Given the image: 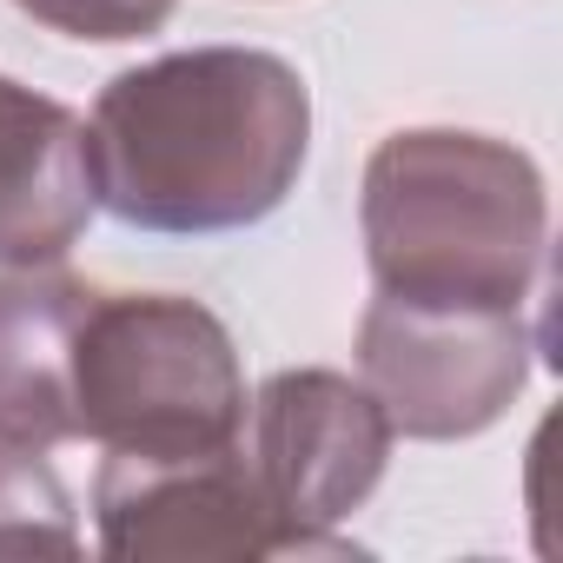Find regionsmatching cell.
Here are the masks:
<instances>
[{"mask_svg": "<svg viewBox=\"0 0 563 563\" xmlns=\"http://www.w3.org/2000/svg\"><path fill=\"white\" fill-rule=\"evenodd\" d=\"M312 146V93L265 47L159 54L107 80L87 120L93 206L140 232H239L286 206Z\"/></svg>", "mask_w": 563, "mask_h": 563, "instance_id": "cell-1", "label": "cell"}, {"mask_svg": "<svg viewBox=\"0 0 563 563\" xmlns=\"http://www.w3.org/2000/svg\"><path fill=\"white\" fill-rule=\"evenodd\" d=\"M358 232L372 286L391 299L523 312L543 278L550 192L510 140L411 126L372 153Z\"/></svg>", "mask_w": 563, "mask_h": 563, "instance_id": "cell-2", "label": "cell"}, {"mask_svg": "<svg viewBox=\"0 0 563 563\" xmlns=\"http://www.w3.org/2000/svg\"><path fill=\"white\" fill-rule=\"evenodd\" d=\"M74 444L100 451H206L245 424L232 332L179 292H100L74 332Z\"/></svg>", "mask_w": 563, "mask_h": 563, "instance_id": "cell-3", "label": "cell"}, {"mask_svg": "<svg viewBox=\"0 0 563 563\" xmlns=\"http://www.w3.org/2000/svg\"><path fill=\"white\" fill-rule=\"evenodd\" d=\"M530 332L510 306H424L378 292L358 319V372L405 438H477L530 378Z\"/></svg>", "mask_w": 563, "mask_h": 563, "instance_id": "cell-4", "label": "cell"}, {"mask_svg": "<svg viewBox=\"0 0 563 563\" xmlns=\"http://www.w3.org/2000/svg\"><path fill=\"white\" fill-rule=\"evenodd\" d=\"M245 464L306 556H339L345 543L332 523H345L385 477L391 457V418L385 405L352 385L345 372H278L245 405Z\"/></svg>", "mask_w": 563, "mask_h": 563, "instance_id": "cell-5", "label": "cell"}, {"mask_svg": "<svg viewBox=\"0 0 563 563\" xmlns=\"http://www.w3.org/2000/svg\"><path fill=\"white\" fill-rule=\"evenodd\" d=\"M93 523L107 556H306L265 504L239 438L206 451H107Z\"/></svg>", "mask_w": 563, "mask_h": 563, "instance_id": "cell-6", "label": "cell"}, {"mask_svg": "<svg viewBox=\"0 0 563 563\" xmlns=\"http://www.w3.org/2000/svg\"><path fill=\"white\" fill-rule=\"evenodd\" d=\"M87 219V120L0 74V265L67 258Z\"/></svg>", "mask_w": 563, "mask_h": 563, "instance_id": "cell-7", "label": "cell"}, {"mask_svg": "<svg viewBox=\"0 0 563 563\" xmlns=\"http://www.w3.org/2000/svg\"><path fill=\"white\" fill-rule=\"evenodd\" d=\"M93 286L54 265H8L0 278V431L27 444H74V332Z\"/></svg>", "mask_w": 563, "mask_h": 563, "instance_id": "cell-8", "label": "cell"}, {"mask_svg": "<svg viewBox=\"0 0 563 563\" xmlns=\"http://www.w3.org/2000/svg\"><path fill=\"white\" fill-rule=\"evenodd\" d=\"M0 550H80V523H74V497L60 484V471L47 464V444L8 438L0 431Z\"/></svg>", "mask_w": 563, "mask_h": 563, "instance_id": "cell-9", "label": "cell"}, {"mask_svg": "<svg viewBox=\"0 0 563 563\" xmlns=\"http://www.w3.org/2000/svg\"><path fill=\"white\" fill-rule=\"evenodd\" d=\"M14 8L74 41H140L173 21V0H14Z\"/></svg>", "mask_w": 563, "mask_h": 563, "instance_id": "cell-10", "label": "cell"}]
</instances>
